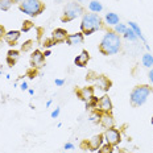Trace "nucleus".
Listing matches in <instances>:
<instances>
[{
  "label": "nucleus",
  "mask_w": 153,
  "mask_h": 153,
  "mask_svg": "<svg viewBox=\"0 0 153 153\" xmlns=\"http://www.w3.org/2000/svg\"><path fill=\"white\" fill-rule=\"evenodd\" d=\"M36 74H37V69H34V68H30L29 70L27 71V75L29 76L30 79H33V78H36Z\"/></svg>",
  "instance_id": "obj_29"
},
{
  "label": "nucleus",
  "mask_w": 153,
  "mask_h": 153,
  "mask_svg": "<svg viewBox=\"0 0 153 153\" xmlns=\"http://www.w3.org/2000/svg\"><path fill=\"white\" fill-rule=\"evenodd\" d=\"M20 88H21V90H23V91L28 90V83H27V82H23V83L20 85Z\"/></svg>",
  "instance_id": "obj_35"
},
{
  "label": "nucleus",
  "mask_w": 153,
  "mask_h": 153,
  "mask_svg": "<svg viewBox=\"0 0 153 153\" xmlns=\"http://www.w3.org/2000/svg\"><path fill=\"white\" fill-rule=\"evenodd\" d=\"M100 126L103 127L104 129H108V128H114L115 127V119L112 116V114H102L100 116V120H99Z\"/></svg>",
  "instance_id": "obj_15"
},
{
  "label": "nucleus",
  "mask_w": 153,
  "mask_h": 153,
  "mask_svg": "<svg viewBox=\"0 0 153 153\" xmlns=\"http://www.w3.org/2000/svg\"><path fill=\"white\" fill-rule=\"evenodd\" d=\"M90 58H91L90 53H88L87 50H82L81 54L74 58V63H75V66H78V68H85V66H87Z\"/></svg>",
  "instance_id": "obj_14"
},
{
  "label": "nucleus",
  "mask_w": 153,
  "mask_h": 153,
  "mask_svg": "<svg viewBox=\"0 0 153 153\" xmlns=\"http://www.w3.org/2000/svg\"><path fill=\"white\" fill-rule=\"evenodd\" d=\"M94 85H95L94 87H97L98 90L107 92L111 88V86H112V82H111V79L106 75H98L97 79L94 81Z\"/></svg>",
  "instance_id": "obj_10"
},
{
  "label": "nucleus",
  "mask_w": 153,
  "mask_h": 153,
  "mask_svg": "<svg viewBox=\"0 0 153 153\" xmlns=\"http://www.w3.org/2000/svg\"><path fill=\"white\" fill-rule=\"evenodd\" d=\"M5 33H7V32H5V28L3 27V25H0V40H1V38H4Z\"/></svg>",
  "instance_id": "obj_34"
},
{
  "label": "nucleus",
  "mask_w": 153,
  "mask_h": 153,
  "mask_svg": "<svg viewBox=\"0 0 153 153\" xmlns=\"http://www.w3.org/2000/svg\"><path fill=\"white\" fill-rule=\"evenodd\" d=\"M54 83H56V86H63V85H65V81L61 79V78H57L56 81H54Z\"/></svg>",
  "instance_id": "obj_33"
},
{
  "label": "nucleus",
  "mask_w": 153,
  "mask_h": 153,
  "mask_svg": "<svg viewBox=\"0 0 153 153\" xmlns=\"http://www.w3.org/2000/svg\"><path fill=\"white\" fill-rule=\"evenodd\" d=\"M141 62H143V65H144L145 68L152 69L153 68V56L151 53H145L144 56H143V58H141Z\"/></svg>",
  "instance_id": "obj_20"
},
{
  "label": "nucleus",
  "mask_w": 153,
  "mask_h": 153,
  "mask_svg": "<svg viewBox=\"0 0 153 153\" xmlns=\"http://www.w3.org/2000/svg\"><path fill=\"white\" fill-rule=\"evenodd\" d=\"M12 4H13L12 0H0V9L1 11H9Z\"/></svg>",
  "instance_id": "obj_24"
},
{
  "label": "nucleus",
  "mask_w": 153,
  "mask_h": 153,
  "mask_svg": "<svg viewBox=\"0 0 153 153\" xmlns=\"http://www.w3.org/2000/svg\"><path fill=\"white\" fill-rule=\"evenodd\" d=\"M83 15H85V8L82 7L81 3L71 1L63 9V13L61 16V21L62 23H69V21L75 20L76 17L83 16Z\"/></svg>",
  "instance_id": "obj_5"
},
{
  "label": "nucleus",
  "mask_w": 153,
  "mask_h": 153,
  "mask_svg": "<svg viewBox=\"0 0 153 153\" xmlns=\"http://www.w3.org/2000/svg\"><path fill=\"white\" fill-rule=\"evenodd\" d=\"M12 1H13V3H19V4H20V3L25 1V0H12Z\"/></svg>",
  "instance_id": "obj_38"
},
{
  "label": "nucleus",
  "mask_w": 153,
  "mask_h": 153,
  "mask_svg": "<svg viewBox=\"0 0 153 153\" xmlns=\"http://www.w3.org/2000/svg\"><path fill=\"white\" fill-rule=\"evenodd\" d=\"M41 44H42V46H44V48H46V49H50V48L54 45L53 40H52L50 37H49V38H45L44 41H41Z\"/></svg>",
  "instance_id": "obj_28"
},
{
  "label": "nucleus",
  "mask_w": 153,
  "mask_h": 153,
  "mask_svg": "<svg viewBox=\"0 0 153 153\" xmlns=\"http://www.w3.org/2000/svg\"><path fill=\"white\" fill-rule=\"evenodd\" d=\"M45 4H44L41 0H25V1L19 4V9H20L23 13L30 16V17H36L40 16L45 11Z\"/></svg>",
  "instance_id": "obj_4"
},
{
  "label": "nucleus",
  "mask_w": 153,
  "mask_h": 153,
  "mask_svg": "<svg viewBox=\"0 0 153 153\" xmlns=\"http://www.w3.org/2000/svg\"><path fill=\"white\" fill-rule=\"evenodd\" d=\"M29 95H34V90H32V88H30V90H29Z\"/></svg>",
  "instance_id": "obj_40"
},
{
  "label": "nucleus",
  "mask_w": 153,
  "mask_h": 153,
  "mask_svg": "<svg viewBox=\"0 0 153 153\" xmlns=\"http://www.w3.org/2000/svg\"><path fill=\"white\" fill-rule=\"evenodd\" d=\"M152 92V87L149 85H139L132 88L129 94V103L132 107L137 108L146 102L148 97Z\"/></svg>",
  "instance_id": "obj_3"
},
{
  "label": "nucleus",
  "mask_w": 153,
  "mask_h": 153,
  "mask_svg": "<svg viewBox=\"0 0 153 153\" xmlns=\"http://www.w3.org/2000/svg\"><path fill=\"white\" fill-rule=\"evenodd\" d=\"M99 52L103 56H114L117 54L122 49V40L117 33H115L114 30H107L106 34L102 37L100 44L98 46Z\"/></svg>",
  "instance_id": "obj_1"
},
{
  "label": "nucleus",
  "mask_w": 153,
  "mask_h": 153,
  "mask_svg": "<svg viewBox=\"0 0 153 153\" xmlns=\"http://www.w3.org/2000/svg\"><path fill=\"white\" fill-rule=\"evenodd\" d=\"M88 143V151L90 152H95L104 144V136L103 133H98V135L92 136L90 140H87Z\"/></svg>",
  "instance_id": "obj_11"
},
{
  "label": "nucleus",
  "mask_w": 153,
  "mask_h": 153,
  "mask_svg": "<svg viewBox=\"0 0 153 153\" xmlns=\"http://www.w3.org/2000/svg\"><path fill=\"white\" fill-rule=\"evenodd\" d=\"M103 28V21L98 13H85L81 21V32L85 36H91Z\"/></svg>",
  "instance_id": "obj_2"
},
{
  "label": "nucleus",
  "mask_w": 153,
  "mask_h": 153,
  "mask_svg": "<svg viewBox=\"0 0 153 153\" xmlns=\"http://www.w3.org/2000/svg\"><path fill=\"white\" fill-rule=\"evenodd\" d=\"M33 41L32 40H28V41H25V42L23 44V45H21V52H30L32 50V48H33Z\"/></svg>",
  "instance_id": "obj_27"
},
{
  "label": "nucleus",
  "mask_w": 153,
  "mask_h": 153,
  "mask_svg": "<svg viewBox=\"0 0 153 153\" xmlns=\"http://www.w3.org/2000/svg\"><path fill=\"white\" fill-rule=\"evenodd\" d=\"M103 136H104V141L112 146H116L122 143V132L119 129H116L115 127L106 129L103 132Z\"/></svg>",
  "instance_id": "obj_6"
},
{
  "label": "nucleus",
  "mask_w": 153,
  "mask_h": 153,
  "mask_svg": "<svg viewBox=\"0 0 153 153\" xmlns=\"http://www.w3.org/2000/svg\"><path fill=\"white\" fill-rule=\"evenodd\" d=\"M59 112H61V108H59V107H57L56 110H54L53 112L50 114V116H52V119H57V117H58V115H59Z\"/></svg>",
  "instance_id": "obj_30"
},
{
  "label": "nucleus",
  "mask_w": 153,
  "mask_h": 153,
  "mask_svg": "<svg viewBox=\"0 0 153 153\" xmlns=\"http://www.w3.org/2000/svg\"><path fill=\"white\" fill-rule=\"evenodd\" d=\"M123 36H124V38H127V40L132 41V42H133V41L137 40V36H136V33H135V32H133L132 29H131L129 27H128V29L126 30V33H124Z\"/></svg>",
  "instance_id": "obj_22"
},
{
  "label": "nucleus",
  "mask_w": 153,
  "mask_h": 153,
  "mask_svg": "<svg viewBox=\"0 0 153 153\" xmlns=\"http://www.w3.org/2000/svg\"><path fill=\"white\" fill-rule=\"evenodd\" d=\"M21 36V32L20 30H9L4 34V41L8 44V45L13 46L16 42L19 41V38Z\"/></svg>",
  "instance_id": "obj_16"
},
{
  "label": "nucleus",
  "mask_w": 153,
  "mask_h": 153,
  "mask_svg": "<svg viewBox=\"0 0 153 153\" xmlns=\"http://www.w3.org/2000/svg\"><path fill=\"white\" fill-rule=\"evenodd\" d=\"M151 122H152V124H153V116H152V120H151Z\"/></svg>",
  "instance_id": "obj_41"
},
{
  "label": "nucleus",
  "mask_w": 153,
  "mask_h": 153,
  "mask_svg": "<svg viewBox=\"0 0 153 153\" xmlns=\"http://www.w3.org/2000/svg\"><path fill=\"white\" fill-rule=\"evenodd\" d=\"M63 148H65V151H70V149H74V144H71V143H66V144L63 145Z\"/></svg>",
  "instance_id": "obj_32"
},
{
  "label": "nucleus",
  "mask_w": 153,
  "mask_h": 153,
  "mask_svg": "<svg viewBox=\"0 0 153 153\" xmlns=\"http://www.w3.org/2000/svg\"><path fill=\"white\" fill-rule=\"evenodd\" d=\"M127 29H128V27H127L126 24H120V23H119V24L115 25L114 32H115V33H117V34H124Z\"/></svg>",
  "instance_id": "obj_25"
},
{
  "label": "nucleus",
  "mask_w": 153,
  "mask_h": 153,
  "mask_svg": "<svg viewBox=\"0 0 153 153\" xmlns=\"http://www.w3.org/2000/svg\"><path fill=\"white\" fill-rule=\"evenodd\" d=\"M128 24H129V28H131V29H132V30L136 33V36H137V38H140V40H141L143 42H145V37L143 36V32H141V29H140L139 25L136 24L135 21H129Z\"/></svg>",
  "instance_id": "obj_19"
},
{
  "label": "nucleus",
  "mask_w": 153,
  "mask_h": 153,
  "mask_svg": "<svg viewBox=\"0 0 153 153\" xmlns=\"http://www.w3.org/2000/svg\"><path fill=\"white\" fill-rule=\"evenodd\" d=\"M50 54H52V50H50V49H46L45 52H44V56H45V58H46V57H49Z\"/></svg>",
  "instance_id": "obj_36"
},
{
  "label": "nucleus",
  "mask_w": 153,
  "mask_h": 153,
  "mask_svg": "<svg viewBox=\"0 0 153 153\" xmlns=\"http://www.w3.org/2000/svg\"><path fill=\"white\" fill-rule=\"evenodd\" d=\"M45 65V56H44V52L41 50H33L30 54V66L34 69H41Z\"/></svg>",
  "instance_id": "obj_9"
},
{
  "label": "nucleus",
  "mask_w": 153,
  "mask_h": 153,
  "mask_svg": "<svg viewBox=\"0 0 153 153\" xmlns=\"http://www.w3.org/2000/svg\"><path fill=\"white\" fill-rule=\"evenodd\" d=\"M19 58H20V52L16 49H11L8 50L7 53V63L9 66H15L16 62L19 61Z\"/></svg>",
  "instance_id": "obj_17"
},
{
  "label": "nucleus",
  "mask_w": 153,
  "mask_h": 153,
  "mask_svg": "<svg viewBox=\"0 0 153 153\" xmlns=\"http://www.w3.org/2000/svg\"><path fill=\"white\" fill-rule=\"evenodd\" d=\"M69 33L66 29H63V28H56L53 32H52V36L50 38L53 40L54 45L56 44H61V42H66V38H68Z\"/></svg>",
  "instance_id": "obj_12"
},
{
  "label": "nucleus",
  "mask_w": 153,
  "mask_h": 153,
  "mask_svg": "<svg viewBox=\"0 0 153 153\" xmlns=\"http://www.w3.org/2000/svg\"><path fill=\"white\" fill-rule=\"evenodd\" d=\"M149 81L153 83V69H151V71H149Z\"/></svg>",
  "instance_id": "obj_37"
},
{
  "label": "nucleus",
  "mask_w": 153,
  "mask_h": 153,
  "mask_svg": "<svg viewBox=\"0 0 153 153\" xmlns=\"http://www.w3.org/2000/svg\"><path fill=\"white\" fill-rule=\"evenodd\" d=\"M112 100L108 95H103L102 98L98 99V106H97V111L100 114H110L112 112Z\"/></svg>",
  "instance_id": "obj_7"
},
{
  "label": "nucleus",
  "mask_w": 153,
  "mask_h": 153,
  "mask_svg": "<svg viewBox=\"0 0 153 153\" xmlns=\"http://www.w3.org/2000/svg\"><path fill=\"white\" fill-rule=\"evenodd\" d=\"M33 27H34V24L32 23L30 20H25L24 23H23V25H21V30L20 32H24V33H27V32H29Z\"/></svg>",
  "instance_id": "obj_26"
},
{
  "label": "nucleus",
  "mask_w": 153,
  "mask_h": 153,
  "mask_svg": "<svg viewBox=\"0 0 153 153\" xmlns=\"http://www.w3.org/2000/svg\"><path fill=\"white\" fill-rule=\"evenodd\" d=\"M98 153H114V146L112 145H110V144H103L100 146L99 149L97 151Z\"/></svg>",
  "instance_id": "obj_23"
},
{
  "label": "nucleus",
  "mask_w": 153,
  "mask_h": 153,
  "mask_svg": "<svg viewBox=\"0 0 153 153\" xmlns=\"http://www.w3.org/2000/svg\"><path fill=\"white\" fill-rule=\"evenodd\" d=\"M50 104H52V99H49V100H48V102H46V107H49V106H50Z\"/></svg>",
  "instance_id": "obj_39"
},
{
  "label": "nucleus",
  "mask_w": 153,
  "mask_h": 153,
  "mask_svg": "<svg viewBox=\"0 0 153 153\" xmlns=\"http://www.w3.org/2000/svg\"><path fill=\"white\" fill-rule=\"evenodd\" d=\"M81 148L85 149V151H88V143H87V140H83V141L81 143Z\"/></svg>",
  "instance_id": "obj_31"
},
{
  "label": "nucleus",
  "mask_w": 153,
  "mask_h": 153,
  "mask_svg": "<svg viewBox=\"0 0 153 153\" xmlns=\"http://www.w3.org/2000/svg\"><path fill=\"white\" fill-rule=\"evenodd\" d=\"M75 94L78 95V98L81 100L87 103V102H90L95 97V88L94 86H86V87H81L78 90H75Z\"/></svg>",
  "instance_id": "obj_8"
},
{
  "label": "nucleus",
  "mask_w": 153,
  "mask_h": 153,
  "mask_svg": "<svg viewBox=\"0 0 153 153\" xmlns=\"http://www.w3.org/2000/svg\"><path fill=\"white\" fill-rule=\"evenodd\" d=\"M0 74H1V73H0Z\"/></svg>",
  "instance_id": "obj_42"
},
{
  "label": "nucleus",
  "mask_w": 153,
  "mask_h": 153,
  "mask_svg": "<svg viewBox=\"0 0 153 153\" xmlns=\"http://www.w3.org/2000/svg\"><path fill=\"white\" fill-rule=\"evenodd\" d=\"M88 9L91 12H94V13H99V12H102V9H103V5L98 0H92V1H90V4H88Z\"/></svg>",
  "instance_id": "obj_21"
},
{
  "label": "nucleus",
  "mask_w": 153,
  "mask_h": 153,
  "mask_svg": "<svg viewBox=\"0 0 153 153\" xmlns=\"http://www.w3.org/2000/svg\"><path fill=\"white\" fill-rule=\"evenodd\" d=\"M85 41V34L82 32H76L74 34H69L66 38V44L70 46H79Z\"/></svg>",
  "instance_id": "obj_13"
},
{
  "label": "nucleus",
  "mask_w": 153,
  "mask_h": 153,
  "mask_svg": "<svg viewBox=\"0 0 153 153\" xmlns=\"http://www.w3.org/2000/svg\"><path fill=\"white\" fill-rule=\"evenodd\" d=\"M104 20H106V24L108 25H116V24H119V21H120V19H119V16H117L116 13H114V12H108V13L106 15V17H104Z\"/></svg>",
  "instance_id": "obj_18"
}]
</instances>
